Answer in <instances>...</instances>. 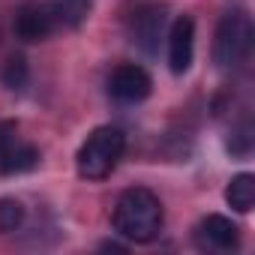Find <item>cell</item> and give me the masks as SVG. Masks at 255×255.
I'll use <instances>...</instances> for the list:
<instances>
[{"label": "cell", "mask_w": 255, "mask_h": 255, "mask_svg": "<svg viewBox=\"0 0 255 255\" xmlns=\"http://www.w3.org/2000/svg\"><path fill=\"white\" fill-rule=\"evenodd\" d=\"M252 144H255V138H252V123L249 120H243L237 129L231 132V138H228V153L231 156H249L252 153Z\"/></svg>", "instance_id": "obj_14"}, {"label": "cell", "mask_w": 255, "mask_h": 255, "mask_svg": "<svg viewBox=\"0 0 255 255\" xmlns=\"http://www.w3.org/2000/svg\"><path fill=\"white\" fill-rule=\"evenodd\" d=\"M126 153V132L120 126L93 129L75 153V168L84 180H105Z\"/></svg>", "instance_id": "obj_2"}, {"label": "cell", "mask_w": 255, "mask_h": 255, "mask_svg": "<svg viewBox=\"0 0 255 255\" xmlns=\"http://www.w3.org/2000/svg\"><path fill=\"white\" fill-rule=\"evenodd\" d=\"M24 222V207L15 198H0V234H9Z\"/></svg>", "instance_id": "obj_13"}, {"label": "cell", "mask_w": 255, "mask_h": 255, "mask_svg": "<svg viewBox=\"0 0 255 255\" xmlns=\"http://www.w3.org/2000/svg\"><path fill=\"white\" fill-rule=\"evenodd\" d=\"M153 90V78L147 75L144 66L138 63H120L111 75H108V93L123 102V105H135L144 102Z\"/></svg>", "instance_id": "obj_4"}, {"label": "cell", "mask_w": 255, "mask_h": 255, "mask_svg": "<svg viewBox=\"0 0 255 255\" xmlns=\"http://www.w3.org/2000/svg\"><path fill=\"white\" fill-rule=\"evenodd\" d=\"M12 27L21 42H45L57 30V21L48 3H21Z\"/></svg>", "instance_id": "obj_6"}, {"label": "cell", "mask_w": 255, "mask_h": 255, "mask_svg": "<svg viewBox=\"0 0 255 255\" xmlns=\"http://www.w3.org/2000/svg\"><path fill=\"white\" fill-rule=\"evenodd\" d=\"M0 81H3V87H9V90H24L27 81H30V66H27V60H24L21 54H12V57L3 63V69H0Z\"/></svg>", "instance_id": "obj_12"}, {"label": "cell", "mask_w": 255, "mask_h": 255, "mask_svg": "<svg viewBox=\"0 0 255 255\" xmlns=\"http://www.w3.org/2000/svg\"><path fill=\"white\" fill-rule=\"evenodd\" d=\"M195 243H198V249H204V252H231V249H237V243H240V228H237L228 216L210 213V216H204V219L198 222V228H195Z\"/></svg>", "instance_id": "obj_7"}, {"label": "cell", "mask_w": 255, "mask_h": 255, "mask_svg": "<svg viewBox=\"0 0 255 255\" xmlns=\"http://www.w3.org/2000/svg\"><path fill=\"white\" fill-rule=\"evenodd\" d=\"M252 48V21L246 12H225L213 36V63L219 69H234L246 60Z\"/></svg>", "instance_id": "obj_3"}, {"label": "cell", "mask_w": 255, "mask_h": 255, "mask_svg": "<svg viewBox=\"0 0 255 255\" xmlns=\"http://www.w3.org/2000/svg\"><path fill=\"white\" fill-rule=\"evenodd\" d=\"M51 12H54V21L57 27H66V30H78L90 12H93V0H51Z\"/></svg>", "instance_id": "obj_9"}, {"label": "cell", "mask_w": 255, "mask_h": 255, "mask_svg": "<svg viewBox=\"0 0 255 255\" xmlns=\"http://www.w3.org/2000/svg\"><path fill=\"white\" fill-rule=\"evenodd\" d=\"M15 135H18V123L15 120H0V153L15 144Z\"/></svg>", "instance_id": "obj_15"}, {"label": "cell", "mask_w": 255, "mask_h": 255, "mask_svg": "<svg viewBox=\"0 0 255 255\" xmlns=\"http://www.w3.org/2000/svg\"><path fill=\"white\" fill-rule=\"evenodd\" d=\"M195 57V24L189 15H180L168 30V69L183 75Z\"/></svg>", "instance_id": "obj_8"}, {"label": "cell", "mask_w": 255, "mask_h": 255, "mask_svg": "<svg viewBox=\"0 0 255 255\" xmlns=\"http://www.w3.org/2000/svg\"><path fill=\"white\" fill-rule=\"evenodd\" d=\"M162 222H165L162 201H159V195H153L144 186L123 189L111 210L114 231L129 243H153L162 231Z\"/></svg>", "instance_id": "obj_1"}, {"label": "cell", "mask_w": 255, "mask_h": 255, "mask_svg": "<svg viewBox=\"0 0 255 255\" xmlns=\"http://www.w3.org/2000/svg\"><path fill=\"white\" fill-rule=\"evenodd\" d=\"M225 201L237 213H249L252 204H255V174H249V171L234 174L225 186Z\"/></svg>", "instance_id": "obj_11"}, {"label": "cell", "mask_w": 255, "mask_h": 255, "mask_svg": "<svg viewBox=\"0 0 255 255\" xmlns=\"http://www.w3.org/2000/svg\"><path fill=\"white\" fill-rule=\"evenodd\" d=\"M36 165H39V150H36L33 144H18V141H15L9 150L0 153V174H6V177L33 171Z\"/></svg>", "instance_id": "obj_10"}, {"label": "cell", "mask_w": 255, "mask_h": 255, "mask_svg": "<svg viewBox=\"0 0 255 255\" xmlns=\"http://www.w3.org/2000/svg\"><path fill=\"white\" fill-rule=\"evenodd\" d=\"M165 33V9L159 3H141L129 18V36L144 54H156Z\"/></svg>", "instance_id": "obj_5"}]
</instances>
